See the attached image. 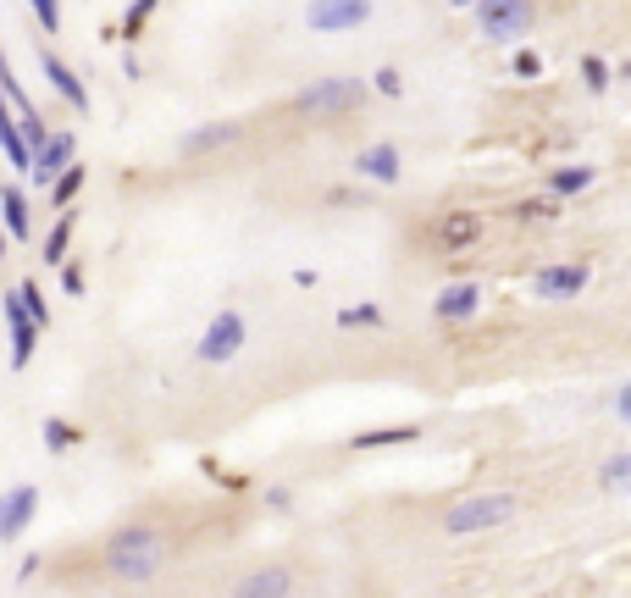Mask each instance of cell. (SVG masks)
I'll return each mask as SVG.
<instances>
[{
	"label": "cell",
	"instance_id": "8fae6325",
	"mask_svg": "<svg viewBox=\"0 0 631 598\" xmlns=\"http://www.w3.org/2000/svg\"><path fill=\"white\" fill-rule=\"evenodd\" d=\"M438 244H443V255H454V250H471V244L482 239V216L477 211H443L438 216Z\"/></svg>",
	"mask_w": 631,
	"mask_h": 598
},
{
	"label": "cell",
	"instance_id": "3957f363",
	"mask_svg": "<svg viewBox=\"0 0 631 598\" xmlns=\"http://www.w3.org/2000/svg\"><path fill=\"white\" fill-rule=\"evenodd\" d=\"M360 100H366V78H322V84L299 89L294 111L299 117H316V122H333L344 111H355Z\"/></svg>",
	"mask_w": 631,
	"mask_h": 598
},
{
	"label": "cell",
	"instance_id": "2e32d148",
	"mask_svg": "<svg viewBox=\"0 0 631 598\" xmlns=\"http://www.w3.org/2000/svg\"><path fill=\"white\" fill-rule=\"evenodd\" d=\"M355 172L371 183H399V150H393V144H371V150L355 156Z\"/></svg>",
	"mask_w": 631,
	"mask_h": 598
},
{
	"label": "cell",
	"instance_id": "4dcf8cb0",
	"mask_svg": "<svg viewBox=\"0 0 631 598\" xmlns=\"http://www.w3.org/2000/svg\"><path fill=\"white\" fill-rule=\"evenodd\" d=\"M150 6H155V0H139V6L128 12V23H122V34H128V39H139V28H144V17H150Z\"/></svg>",
	"mask_w": 631,
	"mask_h": 598
},
{
	"label": "cell",
	"instance_id": "d4e9b609",
	"mask_svg": "<svg viewBox=\"0 0 631 598\" xmlns=\"http://www.w3.org/2000/svg\"><path fill=\"white\" fill-rule=\"evenodd\" d=\"M12 294H17V299H23V311H28V316H34V322H39V327H50V305H45V294H39V283H17V288H12Z\"/></svg>",
	"mask_w": 631,
	"mask_h": 598
},
{
	"label": "cell",
	"instance_id": "8992f818",
	"mask_svg": "<svg viewBox=\"0 0 631 598\" xmlns=\"http://www.w3.org/2000/svg\"><path fill=\"white\" fill-rule=\"evenodd\" d=\"M477 17L488 39H521L532 28V0H482Z\"/></svg>",
	"mask_w": 631,
	"mask_h": 598
},
{
	"label": "cell",
	"instance_id": "4fadbf2b",
	"mask_svg": "<svg viewBox=\"0 0 631 598\" xmlns=\"http://www.w3.org/2000/svg\"><path fill=\"white\" fill-rule=\"evenodd\" d=\"M39 67H45V78H50V89H56L61 100H67L72 111H89V89L78 84V72L67 67L61 56H50V50H39Z\"/></svg>",
	"mask_w": 631,
	"mask_h": 598
},
{
	"label": "cell",
	"instance_id": "9a60e30c",
	"mask_svg": "<svg viewBox=\"0 0 631 598\" xmlns=\"http://www.w3.org/2000/svg\"><path fill=\"white\" fill-rule=\"evenodd\" d=\"M0 144H6V161H12V172H28V178H34L39 150L28 144V133H23V122H17V117H0Z\"/></svg>",
	"mask_w": 631,
	"mask_h": 598
},
{
	"label": "cell",
	"instance_id": "d6a6232c",
	"mask_svg": "<svg viewBox=\"0 0 631 598\" xmlns=\"http://www.w3.org/2000/svg\"><path fill=\"white\" fill-rule=\"evenodd\" d=\"M61 288H67V294H84V272H78V266H67V272H61Z\"/></svg>",
	"mask_w": 631,
	"mask_h": 598
},
{
	"label": "cell",
	"instance_id": "ac0fdd59",
	"mask_svg": "<svg viewBox=\"0 0 631 598\" xmlns=\"http://www.w3.org/2000/svg\"><path fill=\"white\" fill-rule=\"evenodd\" d=\"M421 427H410V421H399V427H371V432H355L349 438V449L355 455H371V449H393V443H416Z\"/></svg>",
	"mask_w": 631,
	"mask_h": 598
},
{
	"label": "cell",
	"instance_id": "9c48e42d",
	"mask_svg": "<svg viewBox=\"0 0 631 598\" xmlns=\"http://www.w3.org/2000/svg\"><path fill=\"white\" fill-rule=\"evenodd\" d=\"M587 288V266L571 261V266H537L532 272V294L537 299H576Z\"/></svg>",
	"mask_w": 631,
	"mask_h": 598
},
{
	"label": "cell",
	"instance_id": "7402d4cb",
	"mask_svg": "<svg viewBox=\"0 0 631 598\" xmlns=\"http://www.w3.org/2000/svg\"><path fill=\"white\" fill-rule=\"evenodd\" d=\"M67 239H72V211L61 216L56 228H50V239H45V266H61V261H67Z\"/></svg>",
	"mask_w": 631,
	"mask_h": 598
},
{
	"label": "cell",
	"instance_id": "ba28073f",
	"mask_svg": "<svg viewBox=\"0 0 631 598\" xmlns=\"http://www.w3.org/2000/svg\"><path fill=\"white\" fill-rule=\"evenodd\" d=\"M39 510V488L34 482H17V488H6V499H0V543H17L28 532V521H34Z\"/></svg>",
	"mask_w": 631,
	"mask_h": 598
},
{
	"label": "cell",
	"instance_id": "836d02e7",
	"mask_svg": "<svg viewBox=\"0 0 631 598\" xmlns=\"http://www.w3.org/2000/svg\"><path fill=\"white\" fill-rule=\"evenodd\" d=\"M615 416H620V421H626V427H631V383H626V388H620V394H615Z\"/></svg>",
	"mask_w": 631,
	"mask_h": 598
},
{
	"label": "cell",
	"instance_id": "d6986e66",
	"mask_svg": "<svg viewBox=\"0 0 631 598\" xmlns=\"http://www.w3.org/2000/svg\"><path fill=\"white\" fill-rule=\"evenodd\" d=\"M0 211H6V233H12V239H28V200H23L17 183L0 189Z\"/></svg>",
	"mask_w": 631,
	"mask_h": 598
},
{
	"label": "cell",
	"instance_id": "52a82bcc",
	"mask_svg": "<svg viewBox=\"0 0 631 598\" xmlns=\"http://www.w3.org/2000/svg\"><path fill=\"white\" fill-rule=\"evenodd\" d=\"M0 311H6V333H12V366L23 371L28 360H34L39 333H45V327H39L34 316L23 311V299H17V294H6V299H0Z\"/></svg>",
	"mask_w": 631,
	"mask_h": 598
},
{
	"label": "cell",
	"instance_id": "cb8c5ba5",
	"mask_svg": "<svg viewBox=\"0 0 631 598\" xmlns=\"http://www.w3.org/2000/svg\"><path fill=\"white\" fill-rule=\"evenodd\" d=\"M78 438H84V432L72 427V421H61V416H50V421H45V443L56 449V455H67V449H72Z\"/></svg>",
	"mask_w": 631,
	"mask_h": 598
},
{
	"label": "cell",
	"instance_id": "e0dca14e",
	"mask_svg": "<svg viewBox=\"0 0 631 598\" xmlns=\"http://www.w3.org/2000/svg\"><path fill=\"white\" fill-rule=\"evenodd\" d=\"M239 139V122H205V128H194V133H183V156H205V150H222V144H233Z\"/></svg>",
	"mask_w": 631,
	"mask_h": 598
},
{
	"label": "cell",
	"instance_id": "f546056e",
	"mask_svg": "<svg viewBox=\"0 0 631 598\" xmlns=\"http://www.w3.org/2000/svg\"><path fill=\"white\" fill-rule=\"evenodd\" d=\"M28 6H34V12H39V23H45V34H56V28H61V6H56V0H28Z\"/></svg>",
	"mask_w": 631,
	"mask_h": 598
},
{
	"label": "cell",
	"instance_id": "603a6c76",
	"mask_svg": "<svg viewBox=\"0 0 631 598\" xmlns=\"http://www.w3.org/2000/svg\"><path fill=\"white\" fill-rule=\"evenodd\" d=\"M515 216H521V222H554V216H560V200H554V194H537V200L515 205Z\"/></svg>",
	"mask_w": 631,
	"mask_h": 598
},
{
	"label": "cell",
	"instance_id": "ffe728a7",
	"mask_svg": "<svg viewBox=\"0 0 631 598\" xmlns=\"http://www.w3.org/2000/svg\"><path fill=\"white\" fill-rule=\"evenodd\" d=\"M84 178H89V167H78V161H72V167L61 172L56 183H50V205H56V211H67V205L84 194Z\"/></svg>",
	"mask_w": 631,
	"mask_h": 598
},
{
	"label": "cell",
	"instance_id": "484cf974",
	"mask_svg": "<svg viewBox=\"0 0 631 598\" xmlns=\"http://www.w3.org/2000/svg\"><path fill=\"white\" fill-rule=\"evenodd\" d=\"M609 78H615V72H609V61H604V56H582V84L593 89V95H604Z\"/></svg>",
	"mask_w": 631,
	"mask_h": 598
},
{
	"label": "cell",
	"instance_id": "e575fe53",
	"mask_svg": "<svg viewBox=\"0 0 631 598\" xmlns=\"http://www.w3.org/2000/svg\"><path fill=\"white\" fill-rule=\"evenodd\" d=\"M454 6H482V0H454Z\"/></svg>",
	"mask_w": 631,
	"mask_h": 598
},
{
	"label": "cell",
	"instance_id": "6da1fadb",
	"mask_svg": "<svg viewBox=\"0 0 631 598\" xmlns=\"http://www.w3.org/2000/svg\"><path fill=\"white\" fill-rule=\"evenodd\" d=\"M161 565H167V538H161L155 527H122V532H111L106 571L117 576V582H150V576H161Z\"/></svg>",
	"mask_w": 631,
	"mask_h": 598
},
{
	"label": "cell",
	"instance_id": "7a4b0ae2",
	"mask_svg": "<svg viewBox=\"0 0 631 598\" xmlns=\"http://www.w3.org/2000/svg\"><path fill=\"white\" fill-rule=\"evenodd\" d=\"M515 510H521L515 493H471V499H460V504L443 510V532H449V538H471V532L510 527Z\"/></svg>",
	"mask_w": 631,
	"mask_h": 598
},
{
	"label": "cell",
	"instance_id": "83f0119b",
	"mask_svg": "<svg viewBox=\"0 0 631 598\" xmlns=\"http://www.w3.org/2000/svg\"><path fill=\"white\" fill-rule=\"evenodd\" d=\"M338 327H382V305H349L338 311Z\"/></svg>",
	"mask_w": 631,
	"mask_h": 598
},
{
	"label": "cell",
	"instance_id": "44dd1931",
	"mask_svg": "<svg viewBox=\"0 0 631 598\" xmlns=\"http://www.w3.org/2000/svg\"><path fill=\"white\" fill-rule=\"evenodd\" d=\"M593 178H598L593 167H554L548 172V194H582L593 189Z\"/></svg>",
	"mask_w": 631,
	"mask_h": 598
},
{
	"label": "cell",
	"instance_id": "5bb4252c",
	"mask_svg": "<svg viewBox=\"0 0 631 598\" xmlns=\"http://www.w3.org/2000/svg\"><path fill=\"white\" fill-rule=\"evenodd\" d=\"M72 161H78V139H72V133H56V139L39 150V161H34V183H56Z\"/></svg>",
	"mask_w": 631,
	"mask_h": 598
},
{
	"label": "cell",
	"instance_id": "d590c367",
	"mask_svg": "<svg viewBox=\"0 0 631 598\" xmlns=\"http://www.w3.org/2000/svg\"><path fill=\"white\" fill-rule=\"evenodd\" d=\"M543 598H565V593H543Z\"/></svg>",
	"mask_w": 631,
	"mask_h": 598
},
{
	"label": "cell",
	"instance_id": "5b68a950",
	"mask_svg": "<svg viewBox=\"0 0 631 598\" xmlns=\"http://www.w3.org/2000/svg\"><path fill=\"white\" fill-rule=\"evenodd\" d=\"M371 17V0H310L305 23L310 34H344V28H360Z\"/></svg>",
	"mask_w": 631,
	"mask_h": 598
},
{
	"label": "cell",
	"instance_id": "1f68e13d",
	"mask_svg": "<svg viewBox=\"0 0 631 598\" xmlns=\"http://www.w3.org/2000/svg\"><path fill=\"white\" fill-rule=\"evenodd\" d=\"M377 89H382V95H399V89H405V78H399V67H382V72H377Z\"/></svg>",
	"mask_w": 631,
	"mask_h": 598
},
{
	"label": "cell",
	"instance_id": "f1b7e54d",
	"mask_svg": "<svg viewBox=\"0 0 631 598\" xmlns=\"http://www.w3.org/2000/svg\"><path fill=\"white\" fill-rule=\"evenodd\" d=\"M515 78H543V56L537 50H515Z\"/></svg>",
	"mask_w": 631,
	"mask_h": 598
},
{
	"label": "cell",
	"instance_id": "7c38bea8",
	"mask_svg": "<svg viewBox=\"0 0 631 598\" xmlns=\"http://www.w3.org/2000/svg\"><path fill=\"white\" fill-rule=\"evenodd\" d=\"M482 311V288L477 283H449L438 299H432V316L438 322H471Z\"/></svg>",
	"mask_w": 631,
	"mask_h": 598
},
{
	"label": "cell",
	"instance_id": "277c9868",
	"mask_svg": "<svg viewBox=\"0 0 631 598\" xmlns=\"http://www.w3.org/2000/svg\"><path fill=\"white\" fill-rule=\"evenodd\" d=\"M244 338H250V327H244L239 311H216L211 327L200 333V349H194V355H200L205 366H227V360L244 349Z\"/></svg>",
	"mask_w": 631,
	"mask_h": 598
},
{
	"label": "cell",
	"instance_id": "30bf717a",
	"mask_svg": "<svg viewBox=\"0 0 631 598\" xmlns=\"http://www.w3.org/2000/svg\"><path fill=\"white\" fill-rule=\"evenodd\" d=\"M288 593H294V571H288V565H255V571L233 587V598H288Z\"/></svg>",
	"mask_w": 631,
	"mask_h": 598
},
{
	"label": "cell",
	"instance_id": "4316f807",
	"mask_svg": "<svg viewBox=\"0 0 631 598\" xmlns=\"http://www.w3.org/2000/svg\"><path fill=\"white\" fill-rule=\"evenodd\" d=\"M598 482H604V488H631V455L604 460V466H598Z\"/></svg>",
	"mask_w": 631,
	"mask_h": 598
}]
</instances>
